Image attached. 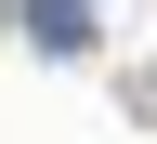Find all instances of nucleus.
I'll return each mask as SVG.
<instances>
[{"instance_id":"obj_1","label":"nucleus","mask_w":157,"mask_h":144,"mask_svg":"<svg viewBox=\"0 0 157 144\" xmlns=\"http://www.w3.org/2000/svg\"><path fill=\"white\" fill-rule=\"evenodd\" d=\"M26 39L39 53H92V0H26Z\"/></svg>"}]
</instances>
